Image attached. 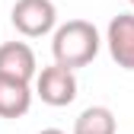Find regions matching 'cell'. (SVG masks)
Returning <instances> with one entry per match:
<instances>
[{"label": "cell", "instance_id": "52a82bcc", "mask_svg": "<svg viewBox=\"0 0 134 134\" xmlns=\"http://www.w3.org/2000/svg\"><path fill=\"white\" fill-rule=\"evenodd\" d=\"M74 134H118V118L109 105H90L77 115Z\"/></svg>", "mask_w": 134, "mask_h": 134}, {"label": "cell", "instance_id": "7a4b0ae2", "mask_svg": "<svg viewBox=\"0 0 134 134\" xmlns=\"http://www.w3.org/2000/svg\"><path fill=\"white\" fill-rule=\"evenodd\" d=\"M10 23L26 38H42L58 29V7L51 0H16L10 10Z\"/></svg>", "mask_w": 134, "mask_h": 134}, {"label": "cell", "instance_id": "9c48e42d", "mask_svg": "<svg viewBox=\"0 0 134 134\" xmlns=\"http://www.w3.org/2000/svg\"><path fill=\"white\" fill-rule=\"evenodd\" d=\"M131 7H134V0H131Z\"/></svg>", "mask_w": 134, "mask_h": 134}, {"label": "cell", "instance_id": "8992f818", "mask_svg": "<svg viewBox=\"0 0 134 134\" xmlns=\"http://www.w3.org/2000/svg\"><path fill=\"white\" fill-rule=\"evenodd\" d=\"M32 105V86L0 77V118H23Z\"/></svg>", "mask_w": 134, "mask_h": 134}, {"label": "cell", "instance_id": "6da1fadb", "mask_svg": "<svg viewBox=\"0 0 134 134\" xmlns=\"http://www.w3.org/2000/svg\"><path fill=\"white\" fill-rule=\"evenodd\" d=\"M102 38H99V29L90 19H67L54 29L51 35V54L54 64L67 67V70H77V67H86L96 61Z\"/></svg>", "mask_w": 134, "mask_h": 134}, {"label": "cell", "instance_id": "3957f363", "mask_svg": "<svg viewBox=\"0 0 134 134\" xmlns=\"http://www.w3.org/2000/svg\"><path fill=\"white\" fill-rule=\"evenodd\" d=\"M35 96L45 105H54V109L70 105L77 99V77H74V70H67L61 64L42 67L38 77H35Z\"/></svg>", "mask_w": 134, "mask_h": 134}, {"label": "cell", "instance_id": "277c9868", "mask_svg": "<svg viewBox=\"0 0 134 134\" xmlns=\"http://www.w3.org/2000/svg\"><path fill=\"white\" fill-rule=\"evenodd\" d=\"M105 45L112 61L121 70H134V13H118L112 16L105 29Z\"/></svg>", "mask_w": 134, "mask_h": 134}, {"label": "cell", "instance_id": "ba28073f", "mask_svg": "<svg viewBox=\"0 0 134 134\" xmlns=\"http://www.w3.org/2000/svg\"><path fill=\"white\" fill-rule=\"evenodd\" d=\"M38 134H67V131H61V128H42Z\"/></svg>", "mask_w": 134, "mask_h": 134}, {"label": "cell", "instance_id": "5b68a950", "mask_svg": "<svg viewBox=\"0 0 134 134\" xmlns=\"http://www.w3.org/2000/svg\"><path fill=\"white\" fill-rule=\"evenodd\" d=\"M0 77H10V80H19V83H32L38 77L35 51L26 42H3L0 45Z\"/></svg>", "mask_w": 134, "mask_h": 134}]
</instances>
